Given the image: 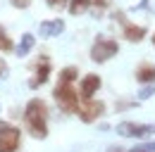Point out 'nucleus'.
<instances>
[{
	"label": "nucleus",
	"instance_id": "obj_1",
	"mask_svg": "<svg viewBox=\"0 0 155 152\" xmlns=\"http://www.w3.org/2000/svg\"><path fill=\"white\" fill-rule=\"evenodd\" d=\"M24 121H26L31 138L45 140L48 138V105H45V100L31 97L24 107Z\"/></svg>",
	"mask_w": 155,
	"mask_h": 152
},
{
	"label": "nucleus",
	"instance_id": "obj_2",
	"mask_svg": "<svg viewBox=\"0 0 155 152\" xmlns=\"http://www.w3.org/2000/svg\"><path fill=\"white\" fill-rule=\"evenodd\" d=\"M53 97H55V102H58V107L62 109V112L67 114H77L79 112V93L77 88L72 86V83H60L55 86V90H53Z\"/></svg>",
	"mask_w": 155,
	"mask_h": 152
},
{
	"label": "nucleus",
	"instance_id": "obj_3",
	"mask_svg": "<svg viewBox=\"0 0 155 152\" xmlns=\"http://www.w3.org/2000/svg\"><path fill=\"white\" fill-rule=\"evenodd\" d=\"M117 52H119V43H117L115 38H107V36H98L93 40V45H91V59L96 64L110 62Z\"/></svg>",
	"mask_w": 155,
	"mask_h": 152
},
{
	"label": "nucleus",
	"instance_id": "obj_4",
	"mask_svg": "<svg viewBox=\"0 0 155 152\" xmlns=\"http://www.w3.org/2000/svg\"><path fill=\"white\" fill-rule=\"evenodd\" d=\"M19 145H21V131L7 121H0V152H17Z\"/></svg>",
	"mask_w": 155,
	"mask_h": 152
},
{
	"label": "nucleus",
	"instance_id": "obj_5",
	"mask_svg": "<svg viewBox=\"0 0 155 152\" xmlns=\"http://www.w3.org/2000/svg\"><path fill=\"white\" fill-rule=\"evenodd\" d=\"M117 133L122 138H148L150 133H155V126L136 124V121H122V124H117Z\"/></svg>",
	"mask_w": 155,
	"mask_h": 152
},
{
	"label": "nucleus",
	"instance_id": "obj_6",
	"mask_svg": "<svg viewBox=\"0 0 155 152\" xmlns=\"http://www.w3.org/2000/svg\"><path fill=\"white\" fill-rule=\"evenodd\" d=\"M77 114H79V119H81L84 124H93L96 119H100V116L105 114V102H103V100H93V97H88L86 105L79 107Z\"/></svg>",
	"mask_w": 155,
	"mask_h": 152
},
{
	"label": "nucleus",
	"instance_id": "obj_7",
	"mask_svg": "<svg viewBox=\"0 0 155 152\" xmlns=\"http://www.w3.org/2000/svg\"><path fill=\"white\" fill-rule=\"evenodd\" d=\"M50 71H53V67H50V59L43 55L38 59V64L34 67V76L29 78V88H41V86H45L48 83V78H50Z\"/></svg>",
	"mask_w": 155,
	"mask_h": 152
},
{
	"label": "nucleus",
	"instance_id": "obj_8",
	"mask_svg": "<svg viewBox=\"0 0 155 152\" xmlns=\"http://www.w3.org/2000/svg\"><path fill=\"white\" fill-rule=\"evenodd\" d=\"M100 86H103V78L98 74H86L81 78V83H79V95L88 100V97H93L100 90Z\"/></svg>",
	"mask_w": 155,
	"mask_h": 152
},
{
	"label": "nucleus",
	"instance_id": "obj_9",
	"mask_svg": "<svg viewBox=\"0 0 155 152\" xmlns=\"http://www.w3.org/2000/svg\"><path fill=\"white\" fill-rule=\"evenodd\" d=\"M64 31V21L62 19H43L38 24V36L41 38H55V36H60Z\"/></svg>",
	"mask_w": 155,
	"mask_h": 152
},
{
	"label": "nucleus",
	"instance_id": "obj_10",
	"mask_svg": "<svg viewBox=\"0 0 155 152\" xmlns=\"http://www.w3.org/2000/svg\"><path fill=\"white\" fill-rule=\"evenodd\" d=\"M124 26V38L129 40V43H141L143 38H146V26H138V24H129V21H124L122 24Z\"/></svg>",
	"mask_w": 155,
	"mask_h": 152
},
{
	"label": "nucleus",
	"instance_id": "obj_11",
	"mask_svg": "<svg viewBox=\"0 0 155 152\" xmlns=\"http://www.w3.org/2000/svg\"><path fill=\"white\" fill-rule=\"evenodd\" d=\"M136 81H138L141 86H146V83H155V64H150V62L138 64V69H136Z\"/></svg>",
	"mask_w": 155,
	"mask_h": 152
},
{
	"label": "nucleus",
	"instance_id": "obj_12",
	"mask_svg": "<svg viewBox=\"0 0 155 152\" xmlns=\"http://www.w3.org/2000/svg\"><path fill=\"white\" fill-rule=\"evenodd\" d=\"M34 45H36V38H34V33H24L19 40V45H17V55L19 57H26L31 50H34Z\"/></svg>",
	"mask_w": 155,
	"mask_h": 152
},
{
	"label": "nucleus",
	"instance_id": "obj_13",
	"mask_svg": "<svg viewBox=\"0 0 155 152\" xmlns=\"http://www.w3.org/2000/svg\"><path fill=\"white\" fill-rule=\"evenodd\" d=\"M88 7H91V0H69V2H67L69 14H74V17L86 14V12H88Z\"/></svg>",
	"mask_w": 155,
	"mask_h": 152
},
{
	"label": "nucleus",
	"instance_id": "obj_14",
	"mask_svg": "<svg viewBox=\"0 0 155 152\" xmlns=\"http://www.w3.org/2000/svg\"><path fill=\"white\" fill-rule=\"evenodd\" d=\"M77 76H79V69L74 67V64H69V67H62V69H60L58 81H60V83H74Z\"/></svg>",
	"mask_w": 155,
	"mask_h": 152
},
{
	"label": "nucleus",
	"instance_id": "obj_15",
	"mask_svg": "<svg viewBox=\"0 0 155 152\" xmlns=\"http://www.w3.org/2000/svg\"><path fill=\"white\" fill-rule=\"evenodd\" d=\"M10 50H15V43L7 36V31L0 26V52H10Z\"/></svg>",
	"mask_w": 155,
	"mask_h": 152
},
{
	"label": "nucleus",
	"instance_id": "obj_16",
	"mask_svg": "<svg viewBox=\"0 0 155 152\" xmlns=\"http://www.w3.org/2000/svg\"><path fill=\"white\" fill-rule=\"evenodd\" d=\"M150 95H155V83H146V86H143V90L138 93V100H148Z\"/></svg>",
	"mask_w": 155,
	"mask_h": 152
},
{
	"label": "nucleus",
	"instance_id": "obj_17",
	"mask_svg": "<svg viewBox=\"0 0 155 152\" xmlns=\"http://www.w3.org/2000/svg\"><path fill=\"white\" fill-rule=\"evenodd\" d=\"M67 2H69V0H45V5H48L50 10H58V12L67 7Z\"/></svg>",
	"mask_w": 155,
	"mask_h": 152
},
{
	"label": "nucleus",
	"instance_id": "obj_18",
	"mask_svg": "<svg viewBox=\"0 0 155 152\" xmlns=\"http://www.w3.org/2000/svg\"><path fill=\"white\" fill-rule=\"evenodd\" d=\"M91 5H96V12L100 14L103 10H107V7L112 5V0H91Z\"/></svg>",
	"mask_w": 155,
	"mask_h": 152
},
{
	"label": "nucleus",
	"instance_id": "obj_19",
	"mask_svg": "<svg viewBox=\"0 0 155 152\" xmlns=\"http://www.w3.org/2000/svg\"><path fill=\"white\" fill-rule=\"evenodd\" d=\"M12 2V7H17V10H26L29 5H31V0H10Z\"/></svg>",
	"mask_w": 155,
	"mask_h": 152
},
{
	"label": "nucleus",
	"instance_id": "obj_20",
	"mask_svg": "<svg viewBox=\"0 0 155 152\" xmlns=\"http://www.w3.org/2000/svg\"><path fill=\"white\" fill-rule=\"evenodd\" d=\"M7 71H10V67H7V62L0 57V78H5V76H7Z\"/></svg>",
	"mask_w": 155,
	"mask_h": 152
},
{
	"label": "nucleus",
	"instance_id": "obj_21",
	"mask_svg": "<svg viewBox=\"0 0 155 152\" xmlns=\"http://www.w3.org/2000/svg\"><path fill=\"white\" fill-rule=\"evenodd\" d=\"M105 152H127V150H124V147H119V145H110Z\"/></svg>",
	"mask_w": 155,
	"mask_h": 152
},
{
	"label": "nucleus",
	"instance_id": "obj_22",
	"mask_svg": "<svg viewBox=\"0 0 155 152\" xmlns=\"http://www.w3.org/2000/svg\"><path fill=\"white\" fill-rule=\"evenodd\" d=\"M143 150H148V152H155V143H146V145H141Z\"/></svg>",
	"mask_w": 155,
	"mask_h": 152
},
{
	"label": "nucleus",
	"instance_id": "obj_23",
	"mask_svg": "<svg viewBox=\"0 0 155 152\" xmlns=\"http://www.w3.org/2000/svg\"><path fill=\"white\" fill-rule=\"evenodd\" d=\"M129 152H148V150H143V147L138 145V147H134V150H129Z\"/></svg>",
	"mask_w": 155,
	"mask_h": 152
},
{
	"label": "nucleus",
	"instance_id": "obj_24",
	"mask_svg": "<svg viewBox=\"0 0 155 152\" xmlns=\"http://www.w3.org/2000/svg\"><path fill=\"white\" fill-rule=\"evenodd\" d=\"M153 45H155V33H153Z\"/></svg>",
	"mask_w": 155,
	"mask_h": 152
}]
</instances>
